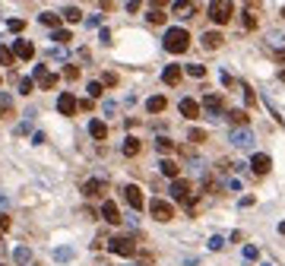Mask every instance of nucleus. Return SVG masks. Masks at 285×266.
Listing matches in <instances>:
<instances>
[{
    "label": "nucleus",
    "mask_w": 285,
    "mask_h": 266,
    "mask_svg": "<svg viewBox=\"0 0 285 266\" xmlns=\"http://www.w3.org/2000/svg\"><path fill=\"white\" fill-rule=\"evenodd\" d=\"M181 114H184V118H200V111H203V105L200 102H194V99H181Z\"/></svg>",
    "instance_id": "4468645a"
},
{
    "label": "nucleus",
    "mask_w": 285,
    "mask_h": 266,
    "mask_svg": "<svg viewBox=\"0 0 285 266\" xmlns=\"http://www.w3.org/2000/svg\"><path fill=\"white\" fill-rule=\"evenodd\" d=\"M7 29H10V32H23V29H26V23H23V19H10Z\"/></svg>",
    "instance_id": "58836bf2"
},
{
    "label": "nucleus",
    "mask_w": 285,
    "mask_h": 266,
    "mask_svg": "<svg viewBox=\"0 0 285 266\" xmlns=\"http://www.w3.org/2000/svg\"><path fill=\"white\" fill-rule=\"evenodd\" d=\"M235 13V4L232 0H216V4H209V19H213L216 26H225L228 19Z\"/></svg>",
    "instance_id": "f03ea898"
},
{
    "label": "nucleus",
    "mask_w": 285,
    "mask_h": 266,
    "mask_svg": "<svg viewBox=\"0 0 285 266\" xmlns=\"http://www.w3.org/2000/svg\"><path fill=\"white\" fill-rule=\"evenodd\" d=\"M190 190H194V184L178 178V181H171V190H168V194L175 197V200H181V203H184V200H190Z\"/></svg>",
    "instance_id": "6e6552de"
},
{
    "label": "nucleus",
    "mask_w": 285,
    "mask_h": 266,
    "mask_svg": "<svg viewBox=\"0 0 285 266\" xmlns=\"http://www.w3.org/2000/svg\"><path fill=\"white\" fill-rule=\"evenodd\" d=\"M200 42H203V48H206V51H216V48L225 42V38H222V32H206Z\"/></svg>",
    "instance_id": "a211bd4d"
},
{
    "label": "nucleus",
    "mask_w": 285,
    "mask_h": 266,
    "mask_svg": "<svg viewBox=\"0 0 285 266\" xmlns=\"http://www.w3.org/2000/svg\"><path fill=\"white\" fill-rule=\"evenodd\" d=\"M7 203H10V200H7L4 194H0V209H7Z\"/></svg>",
    "instance_id": "de8ad7c7"
},
{
    "label": "nucleus",
    "mask_w": 285,
    "mask_h": 266,
    "mask_svg": "<svg viewBox=\"0 0 285 266\" xmlns=\"http://www.w3.org/2000/svg\"><path fill=\"white\" fill-rule=\"evenodd\" d=\"M260 266H273V263H260Z\"/></svg>",
    "instance_id": "3c124183"
},
{
    "label": "nucleus",
    "mask_w": 285,
    "mask_h": 266,
    "mask_svg": "<svg viewBox=\"0 0 285 266\" xmlns=\"http://www.w3.org/2000/svg\"><path fill=\"white\" fill-rule=\"evenodd\" d=\"M64 19H67V23H80V19H83L80 7H64Z\"/></svg>",
    "instance_id": "c85d7f7f"
},
{
    "label": "nucleus",
    "mask_w": 285,
    "mask_h": 266,
    "mask_svg": "<svg viewBox=\"0 0 285 266\" xmlns=\"http://www.w3.org/2000/svg\"><path fill=\"white\" fill-rule=\"evenodd\" d=\"M102 86H118V76H114V73H105V76H102Z\"/></svg>",
    "instance_id": "ea45409f"
},
{
    "label": "nucleus",
    "mask_w": 285,
    "mask_h": 266,
    "mask_svg": "<svg viewBox=\"0 0 285 266\" xmlns=\"http://www.w3.org/2000/svg\"><path fill=\"white\" fill-rule=\"evenodd\" d=\"M232 146H238V149H254V130L251 127H235L232 130Z\"/></svg>",
    "instance_id": "39448f33"
},
{
    "label": "nucleus",
    "mask_w": 285,
    "mask_h": 266,
    "mask_svg": "<svg viewBox=\"0 0 285 266\" xmlns=\"http://www.w3.org/2000/svg\"><path fill=\"white\" fill-rule=\"evenodd\" d=\"M257 23H260V19H257V4H247V10H244V29L251 32V29H257Z\"/></svg>",
    "instance_id": "aec40b11"
},
{
    "label": "nucleus",
    "mask_w": 285,
    "mask_h": 266,
    "mask_svg": "<svg viewBox=\"0 0 285 266\" xmlns=\"http://www.w3.org/2000/svg\"><path fill=\"white\" fill-rule=\"evenodd\" d=\"M209 247H213V251H222V247H225V235H213V238H209Z\"/></svg>",
    "instance_id": "f704fd0d"
},
{
    "label": "nucleus",
    "mask_w": 285,
    "mask_h": 266,
    "mask_svg": "<svg viewBox=\"0 0 285 266\" xmlns=\"http://www.w3.org/2000/svg\"><path fill=\"white\" fill-rule=\"evenodd\" d=\"M203 108H206L209 114H213V118H219V111H222V95H216V92H206Z\"/></svg>",
    "instance_id": "ddd939ff"
},
{
    "label": "nucleus",
    "mask_w": 285,
    "mask_h": 266,
    "mask_svg": "<svg viewBox=\"0 0 285 266\" xmlns=\"http://www.w3.org/2000/svg\"><path fill=\"white\" fill-rule=\"evenodd\" d=\"M61 19H64V16H57V13H42V16H38V23L57 32V26H61Z\"/></svg>",
    "instance_id": "5701e85b"
},
{
    "label": "nucleus",
    "mask_w": 285,
    "mask_h": 266,
    "mask_svg": "<svg viewBox=\"0 0 285 266\" xmlns=\"http://www.w3.org/2000/svg\"><path fill=\"white\" fill-rule=\"evenodd\" d=\"M184 70H187L190 76H197V80H203V76H206V67H203V64H187Z\"/></svg>",
    "instance_id": "473e14b6"
},
{
    "label": "nucleus",
    "mask_w": 285,
    "mask_h": 266,
    "mask_svg": "<svg viewBox=\"0 0 285 266\" xmlns=\"http://www.w3.org/2000/svg\"><path fill=\"white\" fill-rule=\"evenodd\" d=\"M13 57H19V61H32V57H35V45L26 42V38H19V42H13Z\"/></svg>",
    "instance_id": "1a4fd4ad"
},
{
    "label": "nucleus",
    "mask_w": 285,
    "mask_h": 266,
    "mask_svg": "<svg viewBox=\"0 0 285 266\" xmlns=\"http://www.w3.org/2000/svg\"><path fill=\"white\" fill-rule=\"evenodd\" d=\"M64 76H67V80L73 83L76 76H80V67H73V64H67V67H64Z\"/></svg>",
    "instance_id": "e433bc0d"
},
{
    "label": "nucleus",
    "mask_w": 285,
    "mask_h": 266,
    "mask_svg": "<svg viewBox=\"0 0 285 266\" xmlns=\"http://www.w3.org/2000/svg\"><path fill=\"white\" fill-rule=\"evenodd\" d=\"M282 16H285V7H282Z\"/></svg>",
    "instance_id": "603ef678"
},
{
    "label": "nucleus",
    "mask_w": 285,
    "mask_h": 266,
    "mask_svg": "<svg viewBox=\"0 0 285 266\" xmlns=\"http://www.w3.org/2000/svg\"><path fill=\"white\" fill-rule=\"evenodd\" d=\"M10 111H13V99H10V92H0V118H7Z\"/></svg>",
    "instance_id": "a878e982"
},
{
    "label": "nucleus",
    "mask_w": 285,
    "mask_h": 266,
    "mask_svg": "<svg viewBox=\"0 0 285 266\" xmlns=\"http://www.w3.org/2000/svg\"><path fill=\"white\" fill-rule=\"evenodd\" d=\"M89 133L95 140H105L108 137V127H105V121H89Z\"/></svg>",
    "instance_id": "b1692460"
},
{
    "label": "nucleus",
    "mask_w": 285,
    "mask_h": 266,
    "mask_svg": "<svg viewBox=\"0 0 285 266\" xmlns=\"http://www.w3.org/2000/svg\"><path fill=\"white\" fill-rule=\"evenodd\" d=\"M241 95H244V102H247V105H254V89L247 86V83L241 86Z\"/></svg>",
    "instance_id": "4c0bfd02"
},
{
    "label": "nucleus",
    "mask_w": 285,
    "mask_h": 266,
    "mask_svg": "<svg viewBox=\"0 0 285 266\" xmlns=\"http://www.w3.org/2000/svg\"><path fill=\"white\" fill-rule=\"evenodd\" d=\"M83 194L92 200V197H102L105 194V181H99V178H92V181H86L83 184Z\"/></svg>",
    "instance_id": "2eb2a0df"
},
{
    "label": "nucleus",
    "mask_w": 285,
    "mask_h": 266,
    "mask_svg": "<svg viewBox=\"0 0 285 266\" xmlns=\"http://www.w3.org/2000/svg\"><path fill=\"white\" fill-rule=\"evenodd\" d=\"M228 121H232L235 127H247V111L235 108V111H228Z\"/></svg>",
    "instance_id": "393cba45"
},
{
    "label": "nucleus",
    "mask_w": 285,
    "mask_h": 266,
    "mask_svg": "<svg viewBox=\"0 0 285 266\" xmlns=\"http://www.w3.org/2000/svg\"><path fill=\"white\" fill-rule=\"evenodd\" d=\"M159 171H162L165 178H171V181H178V165L171 162V159H162V162H159Z\"/></svg>",
    "instance_id": "4be33fe9"
},
{
    "label": "nucleus",
    "mask_w": 285,
    "mask_h": 266,
    "mask_svg": "<svg viewBox=\"0 0 285 266\" xmlns=\"http://www.w3.org/2000/svg\"><path fill=\"white\" fill-rule=\"evenodd\" d=\"M279 80H282V83H285V70H282V73H279Z\"/></svg>",
    "instance_id": "8fccbe9b"
},
{
    "label": "nucleus",
    "mask_w": 285,
    "mask_h": 266,
    "mask_svg": "<svg viewBox=\"0 0 285 266\" xmlns=\"http://www.w3.org/2000/svg\"><path fill=\"white\" fill-rule=\"evenodd\" d=\"M51 38H54V42H57V45H67V42H73V35H70L67 29H57V32H54Z\"/></svg>",
    "instance_id": "72a5a7b5"
},
{
    "label": "nucleus",
    "mask_w": 285,
    "mask_h": 266,
    "mask_svg": "<svg viewBox=\"0 0 285 266\" xmlns=\"http://www.w3.org/2000/svg\"><path fill=\"white\" fill-rule=\"evenodd\" d=\"M165 108H168V99H165V95H152V99L146 102V111H149V114H162Z\"/></svg>",
    "instance_id": "f3484780"
},
{
    "label": "nucleus",
    "mask_w": 285,
    "mask_h": 266,
    "mask_svg": "<svg viewBox=\"0 0 285 266\" xmlns=\"http://www.w3.org/2000/svg\"><path fill=\"white\" fill-rule=\"evenodd\" d=\"M251 168H254V175H270V168H273V159L266 156V152H254V159H251Z\"/></svg>",
    "instance_id": "0eeeda50"
},
{
    "label": "nucleus",
    "mask_w": 285,
    "mask_h": 266,
    "mask_svg": "<svg viewBox=\"0 0 285 266\" xmlns=\"http://www.w3.org/2000/svg\"><path fill=\"white\" fill-rule=\"evenodd\" d=\"M244 260H257V247H244Z\"/></svg>",
    "instance_id": "79ce46f5"
},
{
    "label": "nucleus",
    "mask_w": 285,
    "mask_h": 266,
    "mask_svg": "<svg viewBox=\"0 0 285 266\" xmlns=\"http://www.w3.org/2000/svg\"><path fill=\"white\" fill-rule=\"evenodd\" d=\"M162 80H165V86H178L181 83V67L178 64H168L165 73H162Z\"/></svg>",
    "instance_id": "dca6fc26"
},
{
    "label": "nucleus",
    "mask_w": 285,
    "mask_h": 266,
    "mask_svg": "<svg viewBox=\"0 0 285 266\" xmlns=\"http://www.w3.org/2000/svg\"><path fill=\"white\" fill-rule=\"evenodd\" d=\"M57 111L67 114V118H70V114H76V111H80V102H76V95H73V92H61V99H57Z\"/></svg>",
    "instance_id": "423d86ee"
},
{
    "label": "nucleus",
    "mask_w": 285,
    "mask_h": 266,
    "mask_svg": "<svg viewBox=\"0 0 285 266\" xmlns=\"http://www.w3.org/2000/svg\"><path fill=\"white\" fill-rule=\"evenodd\" d=\"M273 57H276V61H279V64H285V48H279V51H276Z\"/></svg>",
    "instance_id": "49530a36"
},
{
    "label": "nucleus",
    "mask_w": 285,
    "mask_h": 266,
    "mask_svg": "<svg viewBox=\"0 0 285 266\" xmlns=\"http://www.w3.org/2000/svg\"><path fill=\"white\" fill-rule=\"evenodd\" d=\"M162 45H165V51H168V54H184V51H187V45H190V32H187V29H181V26H175V29H168V32H165Z\"/></svg>",
    "instance_id": "f257e3e1"
},
{
    "label": "nucleus",
    "mask_w": 285,
    "mask_h": 266,
    "mask_svg": "<svg viewBox=\"0 0 285 266\" xmlns=\"http://www.w3.org/2000/svg\"><path fill=\"white\" fill-rule=\"evenodd\" d=\"M89 95H92V99H99V95H102V83H89Z\"/></svg>",
    "instance_id": "a19ab883"
},
{
    "label": "nucleus",
    "mask_w": 285,
    "mask_h": 266,
    "mask_svg": "<svg viewBox=\"0 0 285 266\" xmlns=\"http://www.w3.org/2000/svg\"><path fill=\"white\" fill-rule=\"evenodd\" d=\"M35 83L42 89H54L57 86V73H51L48 67H35Z\"/></svg>",
    "instance_id": "9d476101"
},
{
    "label": "nucleus",
    "mask_w": 285,
    "mask_h": 266,
    "mask_svg": "<svg viewBox=\"0 0 285 266\" xmlns=\"http://www.w3.org/2000/svg\"><path fill=\"white\" fill-rule=\"evenodd\" d=\"M108 251H111L114 257H133V254H137V241L127 238V235H118V238L108 241Z\"/></svg>",
    "instance_id": "7ed1b4c3"
},
{
    "label": "nucleus",
    "mask_w": 285,
    "mask_h": 266,
    "mask_svg": "<svg viewBox=\"0 0 285 266\" xmlns=\"http://www.w3.org/2000/svg\"><path fill=\"white\" fill-rule=\"evenodd\" d=\"M99 38H102V45H111V32H108V29H102Z\"/></svg>",
    "instance_id": "c03bdc74"
},
{
    "label": "nucleus",
    "mask_w": 285,
    "mask_h": 266,
    "mask_svg": "<svg viewBox=\"0 0 285 266\" xmlns=\"http://www.w3.org/2000/svg\"><path fill=\"white\" fill-rule=\"evenodd\" d=\"M279 235H285V222H279Z\"/></svg>",
    "instance_id": "09e8293b"
},
{
    "label": "nucleus",
    "mask_w": 285,
    "mask_h": 266,
    "mask_svg": "<svg viewBox=\"0 0 285 266\" xmlns=\"http://www.w3.org/2000/svg\"><path fill=\"white\" fill-rule=\"evenodd\" d=\"M7 228H10V216L0 213V232H7Z\"/></svg>",
    "instance_id": "37998d69"
},
{
    "label": "nucleus",
    "mask_w": 285,
    "mask_h": 266,
    "mask_svg": "<svg viewBox=\"0 0 285 266\" xmlns=\"http://www.w3.org/2000/svg\"><path fill=\"white\" fill-rule=\"evenodd\" d=\"M13 61H16V57H13V51L0 45V67H13Z\"/></svg>",
    "instance_id": "c756f323"
},
{
    "label": "nucleus",
    "mask_w": 285,
    "mask_h": 266,
    "mask_svg": "<svg viewBox=\"0 0 285 266\" xmlns=\"http://www.w3.org/2000/svg\"><path fill=\"white\" fill-rule=\"evenodd\" d=\"M86 26H89V29H95V26H102V19H99V16H89V19H86Z\"/></svg>",
    "instance_id": "a18cd8bd"
},
{
    "label": "nucleus",
    "mask_w": 285,
    "mask_h": 266,
    "mask_svg": "<svg viewBox=\"0 0 285 266\" xmlns=\"http://www.w3.org/2000/svg\"><path fill=\"white\" fill-rule=\"evenodd\" d=\"M35 89V80H29V76H26V80H19V92H23V95H29Z\"/></svg>",
    "instance_id": "c9c22d12"
},
{
    "label": "nucleus",
    "mask_w": 285,
    "mask_h": 266,
    "mask_svg": "<svg viewBox=\"0 0 285 266\" xmlns=\"http://www.w3.org/2000/svg\"><path fill=\"white\" fill-rule=\"evenodd\" d=\"M121 149H124V156H127V159H133V156H140V149H143V143H140L137 137H127Z\"/></svg>",
    "instance_id": "6ab92c4d"
},
{
    "label": "nucleus",
    "mask_w": 285,
    "mask_h": 266,
    "mask_svg": "<svg viewBox=\"0 0 285 266\" xmlns=\"http://www.w3.org/2000/svg\"><path fill=\"white\" fill-rule=\"evenodd\" d=\"M102 219H105V222H111V225H118V222H124V216H121V209H118V203H111V200H105V203H102Z\"/></svg>",
    "instance_id": "9b49d317"
},
{
    "label": "nucleus",
    "mask_w": 285,
    "mask_h": 266,
    "mask_svg": "<svg viewBox=\"0 0 285 266\" xmlns=\"http://www.w3.org/2000/svg\"><path fill=\"white\" fill-rule=\"evenodd\" d=\"M149 213H152L156 222H171V219H175V206H171L168 200H162V197H156L149 203Z\"/></svg>",
    "instance_id": "20e7f679"
},
{
    "label": "nucleus",
    "mask_w": 285,
    "mask_h": 266,
    "mask_svg": "<svg viewBox=\"0 0 285 266\" xmlns=\"http://www.w3.org/2000/svg\"><path fill=\"white\" fill-rule=\"evenodd\" d=\"M13 260H16V266H26V263H32V251L26 244H19L16 251H13Z\"/></svg>",
    "instance_id": "412c9836"
},
{
    "label": "nucleus",
    "mask_w": 285,
    "mask_h": 266,
    "mask_svg": "<svg viewBox=\"0 0 285 266\" xmlns=\"http://www.w3.org/2000/svg\"><path fill=\"white\" fill-rule=\"evenodd\" d=\"M54 260H57V263H70V260H73V247H57V251H54Z\"/></svg>",
    "instance_id": "cd10ccee"
},
{
    "label": "nucleus",
    "mask_w": 285,
    "mask_h": 266,
    "mask_svg": "<svg viewBox=\"0 0 285 266\" xmlns=\"http://www.w3.org/2000/svg\"><path fill=\"white\" fill-rule=\"evenodd\" d=\"M124 197H127V203H130L133 209H143V203H146V200H143V190H140L137 184H127V187H124Z\"/></svg>",
    "instance_id": "f8f14e48"
},
{
    "label": "nucleus",
    "mask_w": 285,
    "mask_h": 266,
    "mask_svg": "<svg viewBox=\"0 0 285 266\" xmlns=\"http://www.w3.org/2000/svg\"><path fill=\"white\" fill-rule=\"evenodd\" d=\"M146 19H149V23H152V26H162V23H165V10H162V7H152Z\"/></svg>",
    "instance_id": "bb28decb"
},
{
    "label": "nucleus",
    "mask_w": 285,
    "mask_h": 266,
    "mask_svg": "<svg viewBox=\"0 0 285 266\" xmlns=\"http://www.w3.org/2000/svg\"><path fill=\"white\" fill-rule=\"evenodd\" d=\"M156 149L162 152V156H168V152H171V149H175V143H171L168 137H159V140H156Z\"/></svg>",
    "instance_id": "2f4dec72"
},
{
    "label": "nucleus",
    "mask_w": 285,
    "mask_h": 266,
    "mask_svg": "<svg viewBox=\"0 0 285 266\" xmlns=\"http://www.w3.org/2000/svg\"><path fill=\"white\" fill-rule=\"evenodd\" d=\"M187 140H190V143H203V140H206V130L190 127V130H187Z\"/></svg>",
    "instance_id": "7c9ffc66"
}]
</instances>
